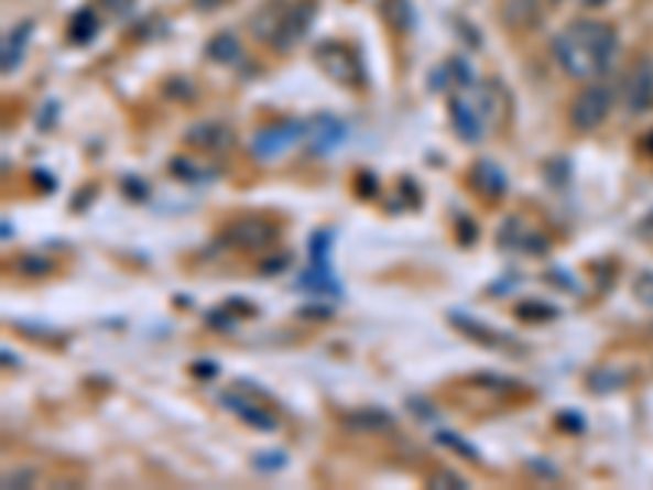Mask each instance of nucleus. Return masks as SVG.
<instances>
[{
  "label": "nucleus",
  "instance_id": "6e6552de",
  "mask_svg": "<svg viewBox=\"0 0 653 490\" xmlns=\"http://www.w3.org/2000/svg\"><path fill=\"white\" fill-rule=\"evenodd\" d=\"M95 33H98V20H95V13H89V10H79V13H76V20H73V26H69V36H73L76 43H89Z\"/></svg>",
  "mask_w": 653,
  "mask_h": 490
},
{
  "label": "nucleus",
  "instance_id": "7ed1b4c3",
  "mask_svg": "<svg viewBox=\"0 0 653 490\" xmlns=\"http://www.w3.org/2000/svg\"><path fill=\"white\" fill-rule=\"evenodd\" d=\"M624 101L631 111H647L653 105V66L644 59L634 66V73L624 83Z\"/></svg>",
  "mask_w": 653,
  "mask_h": 490
},
{
  "label": "nucleus",
  "instance_id": "0eeeda50",
  "mask_svg": "<svg viewBox=\"0 0 653 490\" xmlns=\"http://www.w3.org/2000/svg\"><path fill=\"white\" fill-rule=\"evenodd\" d=\"M340 138H344V128L334 118H320V121L311 124V141H314L317 151H330Z\"/></svg>",
  "mask_w": 653,
  "mask_h": 490
},
{
  "label": "nucleus",
  "instance_id": "1a4fd4ad",
  "mask_svg": "<svg viewBox=\"0 0 653 490\" xmlns=\"http://www.w3.org/2000/svg\"><path fill=\"white\" fill-rule=\"evenodd\" d=\"M428 484H432V488H467V481L465 478H458V475H435Z\"/></svg>",
  "mask_w": 653,
  "mask_h": 490
},
{
  "label": "nucleus",
  "instance_id": "39448f33",
  "mask_svg": "<svg viewBox=\"0 0 653 490\" xmlns=\"http://www.w3.org/2000/svg\"><path fill=\"white\" fill-rule=\"evenodd\" d=\"M451 115H455V128L465 134V138H477L483 131V111L480 105L474 101V96L458 92V98L451 101Z\"/></svg>",
  "mask_w": 653,
  "mask_h": 490
},
{
  "label": "nucleus",
  "instance_id": "423d86ee",
  "mask_svg": "<svg viewBox=\"0 0 653 490\" xmlns=\"http://www.w3.org/2000/svg\"><path fill=\"white\" fill-rule=\"evenodd\" d=\"M30 33H33V23L26 20V23H20V26H13L10 33H7V40H3V53H0V66H3V73H13L17 66H20V59H23V53H26V43H30Z\"/></svg>",
  "mask_w": 653,
  "mask_h": 490
},
{
  "label": "nucleus",
  "instance_id": "20e7f679",
  "mask_svg": "<svg viewBox=\"0 0 653 490\" xmlns=\"http://www.w3.org/2000/svg\"><path fill=\"white\" fill-rule=\"evenodd\" d=\"M307 128L301 121H287V124H279V128H269L255 138V154L259 157H275L281 151H287Z\"/></svg>",
  "mask_w": 653,
  "mask_h": 490
},
{
  "label": "nucleus",
  "instance_id": "f257e3e1",
  "mask_svg": "<svg viewBox=\"0 0 653 490\" xmlns=\"http://www.w3.org/2000/svg\"><path fill=\"white\" fill-rule=\"evenodd\" d=\"M559 66L581 83L601 79L618 56V33L605 20H575L553 40Z\"/></svg>",
  "mask_w": 653,
  "mask_h": 490
},
{
  "label": "nucleus",
  "instance_id": "f03ea898",
  "mask_svg": "<svg viewBox=\"0 0 653 490\" xmlns=\"http://www.w3.org/2000/svg\"><path fill=\"white\" fill-rule=\"evenodd\" d=\"M608 111H611V89H605V86H585L575 96L572 108H568V121H572L575 131H595L608 118Z\"/></svg>",
  "mask_w": 653,
  "mask_h": 490
},
{
  "label": "nucleus",
  "instance_id": "9d476101",
  "mask_svg": "<svg viewBox=\"0 0 653 490\" xmlns=\"http://www.w3.org/2000/svg\"><path fill=\"white\" fill-rule=\"evenodd\" d=\"M101 7H105V10H111V13H124V10H131V7H134V0H101Z\"/></svg>",
  "mask_w": 653,
  "mask_h": 490
}]
</instances>
